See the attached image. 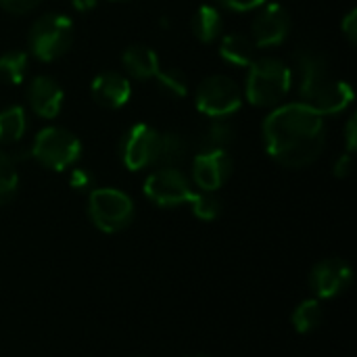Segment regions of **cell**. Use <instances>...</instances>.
<instances>
[{"mask_svg": "<svg viewBox=\"0 0 357 357\" xmlns=\"http://www.w3.org/2000/svg\"><path fill=\"white\" fill-rule=\"evenodd\" d=\"M27 130V113L21 105H10L0 111V146L17 144Z\"/></svg>", "mask_w": 357, "mask_h": 357, "instance_id": "obj_18", "label": "cell"}, {"mask_svg": "<svg viewBox=\"0 0 357 357\" xmlns=\"http://www.w3.org/2000/svg\"><path fill=\"white\" fill-rule=\"evenodd\" d=\"M19 190V172L17 159L0 149V207L8 205Z\"/></svg>", "mask_w": 357, "mask_h": 357, "instance_id": "obj_23", "label": "cell"}, {"mask_svg": "<svg viewBox=\"0 0 357 357\" xmlns=\"http://www.w3.org/2000/svg\"><path fill=\"white\" fill-rule=\"evenodd\" d=\"M218 54L224 63L247 69L255 59H257V46L253 44L251 36L245 33H228L220 38V48Z\"/></svg>", "mask_w": 357, "mask_h": 357, "instance_id": "obj_16", "label": "cell"}, {"mask_svg": "<svg viewBox=\"0 0 357 357\" xmlns=\"http://www.w3.org/2000/svg\"><path fill=\"white\" fill-rule=\"evenodd\" d=\"M92 100L109 111H117L126 107L132 98V84L130 79L115 69H107L96 73V77L90 84Z\"/></svg>", "mask_w": 357, "mask_h": 357, "instance_id": "obj_14", "label": "cell"}, {"mask_svg": "<svg viewBox=\"0 0 357 357\" xmlns=\"http://www.w3.org/2000/svg\"><path fill=\"white\" fill-rule=\"evenodd\" d=\"M297 71H299V96L303 105L318 111L322 117H335L345 113L356 92L349 82L339 79L331 73L328 61L324 54L312 48L297 52Z\"/></svg>", "mask_w": 357, "mask_h": 357, "instance_id": "obj_2", "label": "cell"}, {"mask_svg": "<svg viewBox=\"0 0 357 357\" xmlns=\"http://www.w3.org/2000/svg\"><path fill=\"white\" fill-rule=\"evenodd\" d=\"M322 318H324V312H322L320 299H305L295 307L291 322L299 335H310L322 324Z\"/></svg>", "mask_w": 357, "mask_h": 357, "instance_id": "obj_21", "label": "cell"}, {"mask_svg": "<svg viewBox=\"0 0 357 357\" xmlns=\"http://www.w3.org/2000/svg\"><path fill=\"white\" fill-rule=\"evenodd\" d=\"M25 100L40 119H54L65 102V90L52 75H36L25 88Z\"/></svg>", "mask_w": 357, "mask_h": 357, "instance_id": "obj_13", "label": "cell"}, {"mask_svg": "<svg viewBox=\"0 0 357 357\" xmlns=\"http://www.w3.org/2000/svg\"><path fill=\"white\" fill-rule=\"evenodd\" d=\"M192 357H211V356H205V354H199V356H192Z\"/></svg>", "mask_w": 357, "mask_h": 357, "instance_id": "obj_34", "label": "cell"}, {"mask_svg": "<svg viewBox=\"0 0 357 357\" xmlns=\"http://www.w3.org/2000/svg\"><path fill=\"white\" fill-rule=\"evenodd\" d=\"M161 132L151 123H134L119 140V159L130 172H144L157 165Z\"/></svg>", "mask_w": 357, "mask_h": 357, "instance_id": "obj_9", "label": "cell"}, {"mask_svg": "<svg viewBox=\"0 0 357 357\" xmlns=\"http://www.w3.org/2000/svg\"><path fill=\"white\" fill-rule=\"evenodd\" d=\"M293 88V71L278 56H257L247 67L243 88L245 100L259 109H274L282 105Z\"/></svg>", "mask_w": 357, "mask_h": 357, "instance_id": "obj_3", "label": "cell"}, {"mask_svg": "<svg viewBox=\"0 0 357 357\" xmlns=\"http://www.w3.org/2000/svg\"><path fill=\"white\" fill-rule=\"evenodd\" d=\"M27 155L50 172H65L79 161L82 140L67 128L46 126L33 136Z\"/></svg>", "mask_w": 357, "mask_h": 357, "instance_id": "obj_5", "label": "cell"}, {"mask_svg": "<svg viewBox=\"0 0 357 357\" xmlns=\"http://www.w3.org/2000/svg\"><path fill=\"white\" fill-rule=\"evenodd\" d=\"M245 102L243 88L224 73L205 77L195 90V105L207 119H230Z\"/></svg>", "mask_w": 357, "mask_h": 357, "instance_id": "obj_7", "label": "cell"}, {"mask_svg": "<svg viewBox=\"0 0 357 357\" xmlns=\"http://www.w3.org/2000/svg\"><path fill=\"white\" fill-rule=\"evenodd\" d=\"M232 157L228 149H201L192 157L190 182L199 190L218 192L232 174Z\"/></svg>", "mask_w": 357, "mask_h": 357, "instance_id": "obj_11", "label": "cell"}, {"mask_svg": "<svg viewBox=\"0 0 357 357\" xmlns=\"http://www.w3.org/2000/svg\"><path fill=\"white\" fill-rule=\"evenodd\" d=\"M195 218L203 220V222H213L220 218L222 213V199L218 197V192H209V190H195L190 201H188Z\"/></svg>", "mask_w": 357, "mask_h": 357, "instance_id": "obj_24", "label": "cell"}, {"mask_svg": "<svg viewBox=\"0 0 357 357\" xmlns=\"http://www.w3.org/2000/svg\"><path fill=\"white\" fill-rule=\"evenodd\" d=\"M109 2H128V0H109Z\"/></svg>", "mask_w": 357, "mask_h": 357, "instance_id": "obj_33", "label": "cell"}, {"mask_svg": "<svg viewBox=\"0 0 357 357\" xmlns=\"http://www.w3.org/2000/svg\"><path fill=\"white\" fill-rule=\"evenodd\" d=\"M291 27L293 21L287 6L280 2H266L251 23V40L257 48H276L287 42Z\"/></svg>", "mask_w": 357, "mask_h": 357, "instance_id": "obj_10", "label": "cell"}, {"mask_svg": "<svg viewBox=\"0 0 357 357\" xmlns=\"http://www.w3.org/2000/svg\"><path fill=\"white\" fill-rule=\"evenodd\" d=\"M341 33L347 38V42L354 46L357 42V10L351 8L343 19H341Z\"/></svg>", "mask_w": 357, "mask_h": 357, "instance_id": "obj_29", "label": "cell"}, {"mask_svg": "<svg viewBox=\"0 0 357 357\" xmlns=\"http://www.w3.org/2000/svg\"><path fill=\"white\" fill-rule=\"evenodd\" d=\"M261 136L270 159L289 169H303L314 165L326 146V121L299 100L282 102L266 115Z\"/></svg>", "mask_w": 357, "mask_h": 357, "instance_id": "obj_1", "label": "cell"}, {"mask_svg": "<svg viewBox=\"0 0 357 357\" xmlns=\"http://www.w3.org/2000/svg\"><path fill=\"white\" fill-rule=\"evenodd\" d=\"M69 186L79 192H90L94 188V174L86 167H71Z\"/></svg>", "mask_w": 357, "mask_h": 357, "instance_id": "obj_26", "label": "cell"}, {"mask_svg": "<svg viewBox=\"0 0 357 357\" xmlns=\"http://www.w3.org/2000/svg\"><path fill=\"white\" fill-rule=\"evenodd\" d=\"M142 192L153 205L172 209L186 205L195 188L190 178L180 167H157L146 176Z\"/></svg>", "mask_w": 357, "mask_h": 357, "instance_id": "obj_8", "label": "cell"}, {"mask_svg": "<svg viewBox=\"0 0 357 357\" xmlns=\"http://www.w3.org/2000/svg\"><path fill=\"white\" fill-rule=\"evenodd\" d=\"M351 172H354V155H351V153H345V155H341V157L335 161L333 174H335L337 178H347Z\"/></svg>", "mask_w": 357, "mask_h": 357, "instance_id": "obj_31", "label": "cell"}, {"mask_svg": "<svg viewBox=\"0 0 357 357\" xmlns=\"http://www.w3.org/2000/svg\"><path fill=\"white\" fill-rule=\"evenodd\" d=\"M98 0H71V6L79 13H88L92 8H96Z\"/></svg>", "mask_w": 357, "mask_h": 357, "instance_id": "obj_32", "label": "cell"}, {"mask_svg": "<svg viewBox=\"0 0 357 357\" xmlns=\"http://www.w3.org/2000/svg\"><path fill=\"white\" fill-rule=\"evenodd\" d=\"M121 67H123V75L128 79L146 82V79L157 77V73L161 69V59L151 46L132 44L121 54Z\"/></svg>", "mask_w": 357, "mask_h": 357, "instance_id": "obj_15", "label": "cell"}, {"mask_svg": "<svg viewBox=\"0 0 357 357\" xmlns=\"http://www.w3.org/2000/svg\"><path fill=\"white\" fill-rule=\"evenodd\" d=\"M42 0H0V6L10 15H27L40 6Z\"/></svg>", "mask_w": 357, "mask_h": 357, "instance_id": "obj_28", "label": "cell"}, {"mask_svg": "<svg viewBox=\"0 0 357 357\" xmlns=\"http://www.w3.org/2000/svg\"><path fill=\"white\" fill-rule=\"evenodd\" d=\"M134 201L119 188H92L88 192V218L105 234H117L134 222Z\"/></svg>", "mask_w": 357, "mask_h": 357, "instance_id": "obj_6", "label": "cell"}, {"mask_svg": "<svg viewBox=\"0 0 357 357\" xmlns=\"http://www.w3.org/2000/svg\"><path fill=\"white\" fill-rule=\"evenodd\" d=\"M357 149V117L351 115L345 123V151L347 153H356Z\"/></svg>", "mask_w": 357, "mask_h": 357, "instance_id": "obj_30", "label": "cell"}, {"mask_svg": "<svg viewBox=\"0 0 357 357\" xmlns=\"http://www.w3.org/2000/svg\"><path fill=\"white\" fill-rule=\"evenodd\" d=\"M268 0H218V4L230 13H251L264 6Z\"/></svg>", "mask_w": 357, "mask_h": 357, "instance_id": "obj_27", "label": "cell"}, {"mask_svg": "<svg viewBox=\"0 0 357 357\" xmlns=\"http://www.w3.org/2000/svg\"><path fill=\"white\" fill-rule=\"evenodd\" d=\"M157 86L163 94L172 98H184L188 94V77L182 69L169 67V69H159L157 73Z\"/></svg>", "mask_w": 357, "mask_h": 357, "instance_id": "obj_25", "label": "cell"}, {"mask_svg": "<svg viewBox=\"0 0 357 357\" xmlns=\"http://www.w3.org/2000/svg\"><path fill=\"white\" fill-rule=\"evenodd\" d=\"M351 266L341 257H328L314 266L310 274V289L316 299H337L351 287Z\"/></svg>", "mask_w": 357, "mask_h": 357, "instance_id": "obj_12", "label": "cell"}, {"mask_svg": "<svg viewBox=\"0 0 357 357\" xmlns=\"http://www.w3.org/2000/svg\"><path fill=\"white\" fill-rule=\"evenodd\" d=\"M188 159V138L180 132L161 134L159 142V167H180Z\"/></svg>", "mask_w": 357, "mask_h": 357, "instance_id": "obj_19", "label": "cell"}, {"mask_svg": "<svg viewBox=\"0 0 357 357\" xmlns=\"http://www.w3.org/2000/svg\"><path fill=\"white\" fill-rule=\"evenodd\" d=\"M190 29L201 44H213L224 36V15L213 4H201L192 19Z\"/></svg>", "mask_w": 357, "mask_h": 357, "instance_id": "obj_17", "label": "cell"}, {"mask_svg": "<svg viewBox=\"0 0 357 357\" xmlns=\"http://www.w3.org/2000/svg\"><path fill=\"white\" fill-rule=\"evenodd\" d=\"M234 136L236 130L228 119H209L201 132V149H228Z\"/></svg>", "mask_w": 357, "mask_h": 357, "instance_id": "obj_22", "label": "cell"}, {"mask_svg": "<svg viewBox=\"0 0 357 357\" xmlns=\"http://www.w3.org/2000/svg\"><path fill=\"white\" fill-rule=\"evenodd\" d=\"M73 21L63 13H46L38 17L27 31V54L36 61L52 63L67 54L73 44Z\"/></svg>", "mask_w": 357, "mask_h": 357, "instance_id": "obj_4", "label": "cell"}, {"mask_svg": "<svg viewBox=\"0 0 357 357\" xmlns=\"http://www.w3.org/2000/svg\"><path fill=\"white\" fill-rule=\"evenodd\" d=\"M29 67V54L25 50L13 48L0 54V82L8 86H19Z\"/></svg>", "mask_w": 357, "mask_h": 357, "instance_id": "obj_20", "label": "cell"}]
</instances>
